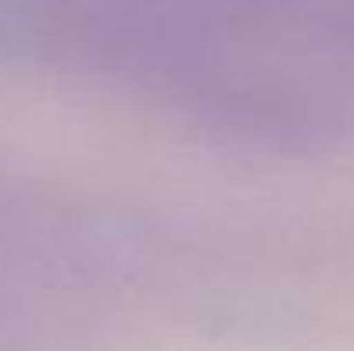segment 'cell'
<instances>
[{
	"instance_id": "obj_1",
	"label": "cell",
	"mask_w": 354,
	"mask_h": 351,
	"mask_svg": "<svg viewBox=\"0 0 354 351\" xmlns=\"http://www.w3.org/2000/svg\"><path fill=\"white\" fill-rule=\"evenodd\" d=\"M7 21L203 124L275 141L354 124V0H7Z\"/></svg>"
}]
</instances>
